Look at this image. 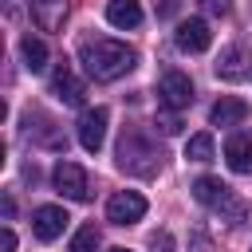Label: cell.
Wrapping results in <instances>:
<instances>
[{
  "label": "cell",
  "mask_w": 252,
  "mask_h": 252,
  "mask_svg": "<svg viewBox=\"0 0 252 252\" xmlns=\"http://www.w3.org/2000/svg\"><path fill=\"white\" fill-rule=\"evenodd\" d=\"M205 4V12H213V16H224L228 12V0H201Z\"/></svg>",
  "instance_id": "obj_21"
},
{
  "label": "cell",
  "mask_w": 252,
  "mask_h": 252,
  "mask_svg": "<svg viewBox=\"0 0 252 252\" xmlns=\"http://www.w3.org/2000/svg\"><path fill=\"white\" fill-rule=\"evenodd\" d=\"M51 185H55V193L67 197V201H87V197H91L87 169L75 165V161H59V165L51 169Z\"/></svg>",
  "instance_id": "obj_2"
},
{
  "label": "cell",
  "mask_w": 252,
  "mask_h": 252,
  "mask_svg": "<svg viewBox=\"0 0 252 252\" xmlns=\"http://www.w3.org/2000/svg\"><path fill=\"white\" fill-rule=\"evenodd\" d=\"M98 248V228L94 224H83L75 236H71V248L67 252H94Z\"/></svg>",
  "instance_id": "obj_18"
},
{
  "label": "cell",
  "mask_w": 252,
  "mask_h": 252,
  "mask_svg": "<svg viewBox=\"0 0 252 252\" xmlns=\"http://www.w3.org/2000/svg\"><path fill=\"white\" fill-rule=\"evenodd\" d=\"M240 47H224L220 51V59H217V75H224V79H240L244 75V67H240Z\"/></svg>",
  "instance_id": "obj_16"
},
{
  "label": "cell",
  "mask_w": 252,
  "mask_h": 252,
  "mask_svg": "<svg viewBox=\"0 0 252 252\" xmlns=\"http://www.w3.org/2000/svg\"><path fill=\"white\" fill-rule=\"evenodd\" d=\"M193 197L201 201V205H209V209H224V213H232V217H240L244 209L236 205V197H232V189L220 181V177H197L193 181Z\"/></svg>",
  "instance_id": "obj_3"
},
{
  "label": "cell",
  "mask_w": 252,
  "mask_h": 252,
  "mask_svg": "<svg viewBox=\"0 0 252 252\" xmlns=\"http://www.w3.org/2000/svg\"><path fill=\"white\" fill-rule=\"evenodd\" d=\"M154 252H173V236H169V232L154 236Z\"/></svg>",
  "instance_id": "obj_22"
},
{
  "label": "cell",
  "mask_w": 252,
  "mask_h": 252,
  "mask_svg": "<svg viewBox=\"0 0 252 252\" xmlns=\"http://www.w3.org/2000/svg\"><path fill=\"white\" fill-rule=\"evenodd\" d=\"M67 209L63 205H39L35 213H32V232L43 240V244H51V240H59L63 236V228H67Z\"/></svg>",
  "instance_id": "obj_8"
},
{
  "label": "cell",
  "mask_w": 252,
  "mask_h": 252,
  "mask_svg": "<svg viewBox=\"0 0 252 252\" xmlns=\"http://www.w3.org/2000/svg\"><path fill=\"white\" fill-rule=\"evenodd\" d=\"M106 122H110V110L106 106H87L83 114H79V146L87 150V154H98L102 150V138H106Z\"/></svg>",
  "instance_id": "obj_5"
},
{
  "label": "cell",
  "mask_w": 252,
  "mask_h": 252,
  "mask_svg": "<svg viewBox=\"0 0 252 252\" xmlns=\"http://www.w3.org/2000/svg\"><path fill=\"white\" fill-rule=\"evenodd\" d=\"M146 217V197L134 193V189H122L106 201V220L110 224H138Z\"/></svg>",
  "instance_id": "obj_6"
},
{
  "label": "cell",
  "mask_w": 252,
  "mask_h": 252,
  "mask_svg": "<svg viewBox=\"0 0 252 252\" xmlns=\"http://www.w3.org/2000/svg\"><path fill=\"white\" fill-rule=\"evenodd\" d=\"M118 165L130 169V173H154L158 154H154L150 146H142V138L130 130V134H122V142H118Z\"/></svg>",
  "instance_id": "obj_4"
},
{
  "label": "cell",
  "mask_w": 252,
  "mask_h": 252,
  "mask_svg": "<svg viewBox=\"0 0 252 252\" xmlns=\"http://www.w3.org/2000/svg\"><path fill=\"white\" fill-rule=\"evenodd\" d=\"M110 252H130V248H110Z\"/></svg>",
  "instance_id": "obj_23"
},
{
  "label": "cell",
  "mask_w": 252,
  "mask_h": 252,
  "mask_svg": "<svg viewBox=\"0 0 252 252\" xmlns=\"http://www.w3.org/2000/svg\"><path fill=\"white\" fill-rule=\"evenodd\" d=\"M63 12H67V0H32V16L43 32H55L63 24Z\"/></svg>",
  "instance_id": "obj_14"
},
{
  "label": "cell",
  "mask_w": 252,
  "mask_h": 252,
  "mask_svg": "<svg viewBox=\"0 0 252 252\" xmlns=\"http://www.w3.org/2000/svg\"><path fill=\"white\" fill-rule=\"evenodd\" d=\"M20 55H24V67H28L32 75H39V71L47 67V43L35 39V35H24V39H20Z\"/></svg>",
  "instance_id": "obj_15"
},
{
  "label": "cell",
  "mask_w": 252,
  "mask_h": 252,
  "mask_svg": "<svg viewBox=\"0 0 252 252\" xmlns=\"http://www.w3.org/2000/svg\"><path fill=\"white\" fill-rule=\"evenodd\" d=\"M158 126H161V134H177V130H181V122H177V110L161 114V118H158Z\"/></svg>",
  "instance_id": "obj_19"
},
{
  "label": "cell",
  "mask_w": 252,
  "mask_h": 252,
  "mask_svg": "<svg viewBox=\"0 0 252 252\" xmlns=\"http://www.w3.org/2000/svg\"><path fill=\"white\" fill-rule=\"evenodd\" d=\"M79 63L87 67V75L91 79H98V83H110V79H118V75H126L134 63H138V51L134 47H126V43H118V39H79Z\"/></svg>",
  "instance_id": "obj_1"
},
{
  "label": "cell",
  "mask_w": 252,
  "mask_h": 252,
  "mask_svg": "<svg viewBox=\"0 0 252 252\" xmlns=\"http://www.w3.org/2000/svg\"><path fill=\"white\" fill-rule=\"evenodd\" d=\"M158 94H161V106L165 110H185L193 102V83L185 71H165L161 83H158Z\"/></svg>",
  "instance_id": "obj_7"
},
{
  "label": "cell",
  "mask_w": 252,
  "mask_h": 252,
  "mask_svg": "<svg viewBox=\"0 0 252 252\" xmlns=\"http://www.w3.org/2000/svg\"><path fill=\"white\" fill-rule=\"evenodd\" d=\"M185 158L189 161H213V134H193L185 142Z\"/></svg>",
  "instance_id": "obj_17"
},
{
  "label": "cell",
  "mask_w": 252,
  "mask_h": 252,
  "mask_svg": "<svg viewBox=\"0 0 252 252\" xmlns=\"http://www.w3.org/2000/svg\"><path fill=\"white\" fill-rule=\"evenodd\" d=\"M0 252H16V232H12V228L0 232Z\"/></svg>",
  "instance_id": "obj_20"
},
{
  "label": "cell",
  "mask_w": 252,
  "mask_h": 252,
  "mask_svg": "<svg viewBox=\"0 0 252 252\" xmlns=\"http://www.w3.org/2000/svg\"><path fill=\"white\" fill-rule=\"evenodd\" d=\"M173 39H177V47L181 51H189V55H201V51H209V43H213V32H209V24L205 20H181L177 24V32H173Z\"/></svg>",
  "instance_id": "obj_9"
},
{
  "label": "cell",
  "mask_w": 252,
  "mask_h": 252,
  "mask_svg": "<svg viewBox=\"0 0 252 252\" xmlns=\"http://www.w3.org/2000/svg\"><path fill=\"white\" fill-rule=\"evenodd\" d=\"M244 118H248V102H244V98H232V94L217 98L213 110H209V122H213V126H240Z\"/></svg>",
  "instance_id": "obj_12"
},
{
  "label": "cell",
  "mask_w": 252,
  "mask_h": 252,
  "mask_svg": "<svg viewBox=\"0 0 252 252\" xmlns=\"http://www.w3.org/2000/svg\"><path fill=\"white\" fill-rule=\"evenodd\" d=\"M224 161L232 173H248L252 169V134H244V130L228 134L224 138Z\"/></svg>",
  "instance_id": "obj_10"
},
{
  "label": "cell",
  "mask_w": 252,
  "mask_h": 252,
  "mask_svg": "<svg viewBox=\"0 0 252 252\" xmlns=\"http://www.w3.org/2000/svg\"><path fill=\"white\" fill-rule=\"evenodd\" d=\"M51 91H55V98H59V102H67V106H83V98H87L83 79H75L67 63H63V67L51 75Z\"/></svg>",
  "instance_id": "obj_11"
},
{
  "label": "cell",
  "mask_w": 252,
  "mask_h": 252,
  "mask_svg": "<svg viewBox=\"0 0 252 252\" xmlns=\"http://www.w3.org/2000/svg\"><path fill=\"white\" fill-rule=\"evenodd\" d=\"M106 20L114 24V28H138L142 24V4L138 0H110L106 4Z\"/></svg>",
  "instance_id": "obj_13"
}]
</instances>
